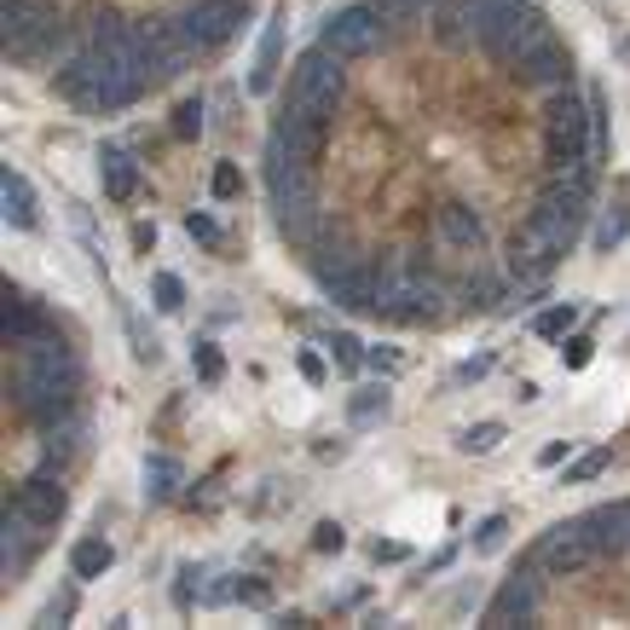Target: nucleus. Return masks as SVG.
<instances>
[{
	"mask_svg": "<svg viewBox=\"0 0 630 630\" xmlns=\"http://www.w3.org/2000/svg\"><path fill=\"white\" fill-rule=\"evenodd\" d=\"M619 58H625V64H630V41H625V47H619Z\"/></svg>",
	"mask_w": 630,
	"mask_h": 630,
	"instance_id": "nucleus-46",
	"label": "nucleus"
},
{
	"mask_svg": "<svg viewBox=\"0 0 630 630\" xmlns=\"http://www.w3.org/2000/svg\"><path fill=\"white\" fill-rule=\"evenodd\" d=\"M515 76H521L527 87H544V93H555V87H567V76H573V58H567V47H561L555 35H544V41H532V47L509 64Z\"/></svg>",
	"mask_w": 630,
	"mask_h": 630,
	"instance_id": "nucleus-8",
	"label": "nucleus"
},
{
	"mask_svg": "<svg viewBox=\"0 0 630 630\" xmlns=\"http://www.w3.org/2000/svg\"><path fill=\"white\" fill-rule=\"evenodd\" d=\"M0 30H7V58H41L53 41H64V18L47 0H7Z\"/></svg>",
	"mask_w": 630,
	"mask_h": 630,
	"instance_id": "nucleus-3",
	"label": "nucleus"
},
{
	"mask_svg": "<svg viewBox=\"0 0 630 630\" xmlns=\"http://www.w3.org/2000/svg\"><path fill=\"white\" fill-rule=\"evenodd\" d=\"M174 486H179V463L168 457V452H156V457H145V498H174Z\"/></svg>",
	"mask_w": 630,
	"mask_h": 630,
	"instance_id": "nucleus-22",
	"label": "nucleus"
},
{
	"mask_svg": "<svg viewBox=\"0 0 630 630\" xmlns=\"http://www.w3.org/2000/svg\"><path fill=\"white\" fill-rule=\"evenodd\" d=\"M590 561H601L596 550H590V538H584V527L573 521V527H555L544 544H538V567H544L550 578H573V573H584Z\"/></svg>",
	"mask_w": 630,
	"mask_h": 630,
	"instance_id": "nucleus-9",
	"label": "nucleus"
},
{
	"mask_svg": "<svg viewBox=\"0 0 630 630\" xmlns=\"http://www.w3.org/2000/svg\"><path fill=\"white\" fill-rule=\"evenodd\" d=\"M538 614V578H527V573H515V578H504V590L491 596V607H486V625H527Z\"/></svg>",
	"mask_w": 630,
	"mask_h": 630,
	"instance_id": "nucleus-12",
	"label": "nucleus"
},
{
	"mask_svg": "<svg viewBox=\"0 0 630 630\" xmlns=\"http://www.w3.org/2000/svg\"><path fill=\"white\" fill-rule=\"evenodd\" d=\"M544 117H550V163H561V168H590L596 117L584 110V99H573L567 87H555Z\"/></svg>",
	"mask_w": 630,
	"mask_h": 630,
	"instance_id": "nucleus-2",
	"label": "nucleus"
},
{
	"mask_svg": "<svg viewBox=\"0 0 630 630\" xmlns=\"http://www.w3.org/2000/svg\"><path fill=\"white\" fill-rule=\"evenodd\" d=\"M607 463H614V452H584L578 463H567V486H584V480H596Z\"/></svg>",
	"mask_w": 630,
	"mask_h": 630,
	"instance_id": "nucleus-29",
	"label": "nucleus"
},
{
	"mask_svg": "<svg viewBox=\"0 0 630 630\" xmlns=\"http://www.w3.org/2000/svg\"><path fill=\"white\" fill-rule=\"evenodd\" d=\"M35 527H41V521H30V515L18 509V504H7V515H0V573H7V578L35 555V544H41Z\"/></svg>",
	"mask_w": 630,
	"mask_h": 630,
	"instance_id": "nucleus-11",
	"label": "nucleus"
},
{
	"mask_svg": "<svg viewBox=\"0 0 630 630\" xmlns=\"http://www.w3.org/2000/svg\"><path fill=\"white\" fill-rule=\"evenodd\" d=\"M18 405H24V417L35 422V429H58V422H70L76 382H64V376H47V371L18 365Z\"/></svg>",
	"mask_w": 630,
	"mask_h": 630,
	"instance_id": "nucleus-4",
	"label": "nucleus"
},
{
	"mask_svg": "<svg viewBox=\"0 0 630 630\" xmlns=\"http://www.w3.org/2000/svg\"><path fill=\"white\" fill-rule=\"evenodd\" d=\"M202 133V104L197 99H179V110H174V140H197Z\"/></svg>",
	"mask_w": 630,
	"mask_h": 630,
	"instance_id": "nucleus-30",
	"label": "nucleus"
},
{
	"mask_svg": "<svg viewBox=\"0 0 630 630\" xmlns=\"http://www.w3.org/2000/svg\"><path fill=\"white\" fill-rule=\"evenodd\" d=\"M347 544V532H342V521H319V527H312V550H319V555H335V550H342Z\"/></svg>",
	"mask_w": 630,
	"mask_h": 630,
	"instance_id": "nucleus-34",
	"label": "nucleus"
},
{
	"mask_svg": "<svg viewBox=\"0 0 630 630\" xmlns=\"http://www.w3.org/2000/svg\"><path fill=\"white\" fill-rule=\"evenodd\" d=\"M232 596H237V584H232V578H214L209 590H202V601H209V607H220V601H232Z\"/></svg>",
	"mask_w": 630,
	"mask_h": 630,
	"instance_id": "nucleus-41",
	"label": "nucleus"
},
{
	"mask_svg": "<svg viewBox=\"0 0 630 630\" xmlns=\"http://www.w3.org/2000/svg\"><path fill=\"white\" fill-rule=\"evenodd\" d=\"M0 209H7V226H18V232L35 226V191L24 174H12V168L0 174Z\"/></svg>",
	"mask_w": 630,
	"mask_h": 630,
	"instance_id": "nucleus-18",
	"label": "nucleus"
},
{
	"mask_svg": "<svg viewBox=\"0 0 630 630\" xmlns=\"http://www.w3.org/2000/svg\"><path fill=\"white\" fill-rule=\"evenodd\" d=\"M440 237L452 243V250H475V243L486 237V226H480V214L468 209V202H445L440 209Z\"/></svg>",
	"mask_w": 630,
	"mask_h": 630,
	"instance_id": "nucleus-19",
	"label": "nucleus"
},
{
	"mask_svg": "<svg viewBox=\"0 0 630 630\" xmlns=\"http://www.w3.org/2000/svg\"><path fill=\"white\" fill-rule=\"evenodd\" d=\"M388 382H371V388H358L353 399H347V422H353V429H376V422L382 417H388Z\"/></svg>",
	"mask_w": 630,
	"mask_h": 630,
	"instance_id": "nucleus-20",
	"label": "nucleus"
},
{
	"mask_svg": "<svg viewBox=\"0 0 630 630\" xmlns=\"http://www.w3.org/2000/svg\"><path fill=\"white\" fill-rule=\"evenodd\" d=\"M371 7L382 12V24H411V18H422L434 0H371Z\"/></svg>",
	"mask_w": 630,
	"mask_h": 630,
	"instance_id": "nucleus-27",
	"label": "nucleus"
},
{
	"mask_svg": "<svg viewBox=\"0 0 630 630\" xmlns=\"http://www.w3.org/2000/svg\"><path fill=\"white\" fill-rule=\"evenodd\" d=\"M99 186L110 202H128L133 191H140V163H133L128 151H104L99 156Z\"/></svg>",
	"mask_w": 630,
	"mask_h": 630,
	"instance_id": "nucleus-17",
	"label": "nucleus"
},
{
	"mask_svg": "<svg viewBox=\"0 0 630 630\" xmlns=\"http://www.w3.org/2000/svg\"><path fill=\"white\" fill-rule=\"evenodd\" d=\"M382 41H388V30H382L376 7H342L324 24V47H335L342 58H371V53H382Z\"/></svg>",
	"mask_w": 630,
	"mask_h": 630,
	"instance_id": "nucleus-7",
	"label": "nucleus"
},
{
	"mask_svg": "<svg viewBox=\"0 0 630 630\" xmlns=\"http://www.w3.org/2000/svg\"><path fill=\"white\" fill-rule=\"evenodd\" d=\"M12 504L24 509L30 521H41V527H53L58 515H64V504H70V498H64V486H58L53 475H35V480H24V486H18V498H12Z\"/></svg>",
	"mask_w": 630,
	"mask_h": 630,
	"instance_id": "nucleus-15",
	"label": "nucleus"
},
{
	"mask_svg": "<svg viewBox=\"0 0 630 630\" xmlns=\"http://www.w3.org/2000/svg\"><path fill=\"white\" fill-rule=\"evenodd\" d=\"M561 342H567V347H561V365H567V371H584V365H590V335H561Z\"/></svg>",
	"mask_w": 630,
	"mask_h": 630,
	"instance_id": "nucleus-35",
	"label": "nucleus"
},
{
	"mask_svg": "<svg viewBox=\"0 0 630 630\" xmlns=\"http://www.w3.org/2000/svg\"><path fill=\"white\" fill-rule=\"evenodd\" d=\"M578 527H584V538H590V550L601 561H614V555L630 550V504H601V509L584 515Z\"/></svg>",
	"mask_w": 630,
	"mask_h": 630,
	"instance_id": "nucleus-10",
	"label": "nucleus"
},
{
	"mask_svg": "<svg viewBox=\"0 0 630 630\" xmlns=\"http://www.w3.org/2000/svg\"><path fill=\"white\" fill-rule=\"evenodd\" d=\"M110 561H117V550H110L104 538H81V544L70 550V573L87 584V578H104V573H110Z\"/></svg>",
	"mask_w": 630,
	"mask_h": 630,
	"instance_id": "nucleus-21",
	"label": "nucleus"
},
{
	"mask_svg": "<svg viewBox=\"0 0 630 630\" xmlns=\"http://www.w3.org/2000/svg\"><path fill=\"white\" fill-rule=\"evenodd\" d=\"M191 371L202 382H220V376H226V353H220L214 342H191Z\"/></svg>",
	"mask_w": 630,
	"mask_h": 630,
	"instance_id": "nucleus-24",
	"label": "nucleus"
},
{
	"mask_svg": "<svg viewBox=\"0 0 630 630\" xmlns=\"http://www.w3.org/2000/svg\"><path fill=\"white\" fill-rule=\"evenodd\" d=\"M151 296H156V312H179V307H186V284H179L174 273H156Z\"/></svg>",
	"mask_w": 630,
	"mask_h": 630,
	"instance_id": "nucleus-26",
	"label": "nucleus"
},
{
	"mask_svg": "<svg viewBox=\"0 0 630 630\" xmlns=\"http://www.w3.org/2000/svg\"><path fill=\"white\" fill-rule=\"evenodd\" d=\"M573 324H578V307L573 301H561V307H550V312H538V335H544V342H561V335H573Z\"/></svg>",
	"mask_w": 630,
	"mask_h": 630,
	"instance_id": "nucleus-23",
	"label": "nucleus"
},
{
	"mask_svg": "<svg viewBox=\"0 0 630 630\" xmlns=\"http://www.w3.org/2000/svg\"><path fill=\"white\" fill-rule=\"evenodd\" d=\"M70 614H76V590H58L47 607H41V625H64Z\"/></svg>",
	"mask_w": 630,
	"mask_h": 630,
	"instance_id": "nucleus-38",
	"label": "nucleus"
},
{
	"mask_svg": "<svg viewBox=\"0 0 630 630\" xmlns=\"http://www.w3.org/2000/svg\"><path fill=\"white\" fill-rule=\"evenodd\" d=\"M296 365H301L307 382H324V358H319V353H296Z\"/></svg>",
	"mask_w": 630,
	"mask_h": 630,
	"instance_id": "nucleus-42",
	"label": "nucleus"
},
{
	"mask_svg": "<svg viewBox=\"0 0 630 630\" xmlns=\"http://www.w3.org/2000/svg\"><path fill=\"white\" fill-rule=\"evenodd\" d=\"M468 301L498 307V278H491V273H475V278H468Z\"/></svg>",
	"mask_w": 630,
	"mask_h": 630,
	"instance_id": "nucleus-39",
	"label": "nucleus"
},
{
	"mask_svg": "<svg viewBox=\"0 0 630 630\" xmlns=\"http://www.w3.org/2000/svg\"><path fill=\"white\" fill-rule=\"evenodd\" d=\"M486 365H491V358H468V365H463L457 376H463V382H480V376H486Z\"/></svg>",
	"mask_w": 630,
	"mask_h": 630,
	"instance_id": "nucleus-43",
	"label": "nucleus"
},
{
	"mask_svg": "<svg viewBox=\"0 0 630 630\" xmlns=\"http://www.w3.org/2000/svg\"><path fill=\"white\" fill-rule=\"evenodd\" d=\"M619 237H625V209H607L601 226H596V250H614Z\"/></svg>",
	"mask_w": 630,
	"mask_h": 630,
	"instance_id": "nucleus-36",
	"label": "nucleus"
},
{
	"mask_svg": "<svg viewBox=\"0 0 630 630\" xmlns=\"http://www.w3.org/2000/svg\"><path fill=\"white\" fill-rule=\"evenodd\" d=\"M457 445H463V452H475V457L498 452V445H504V422H475V429H468Z\"/></svg>",
	"mask_w": 630,
	"mask_h": 630,
	"instance_id": "nucleus-25",
	"label": "nucleus"
},
{
	"mask_svg": "<svg viewBox=\"0 0 630 630\" xmlns=\"http://www.w3.org/2000/svg\"><path fill=\"white\" fill-rule=\"evenodd\" d=\"M243 18H250V0H191V7L174 18V30L186 35L197 53H209V47H220V41L237 35Z\"/></svg>",
	"mask_w": 630,
	"mask_h": 630,
	"instance_id": "nucleus-6",
	"label": "nucleus"
},
{
	"mask_svg": "<svg viewBox=\"0 0 630 630\" xmlns=\"http://www.w3.org/2000/svg\"><path fill=\"white\" fill-rule=\"evenodd\" d=\"M504 532H509V521H504V515H486V521L475 527V550H480V555L504 550Z\"/></svg>",
	"mask_w": 630,
	"mask_h": 630,
	"instance_id": "nucleus-31",
	"label": "nucleus"
},
{
	"mask_svg": "<svg viewBox=\"0 0 630 630\" xmlns=\"http://www.w3.org/2000/svg\"><path fill=\"white\" fill-rule=\"evenodd\" d=\"M209 191H214L220 202H232V197L243 191V174H237V163H220V168H214V179H209Z\"/></svg>",
	"mask_w": 630,
	"mask_h": 630,
	"instance_id": "nucleus-32",
	"label": "nucleus"
},
{
	"mask_svg": "<svg viewBox=\"0 0 630 630\" xmlns=\"http://www.w3.org/2000/svg\"><path fill=\"white\" fill-rule=\"evenodd\" d=\"M330 353H335V365H342V371H358V365H365V342H358L353 330H342V335H335V342H330Z\"/></svg>",
	"mask_w": 630,
	"mask_h": 630,
	"instance_id": "nucleus-28",
	"label": "nucleus"
},
{
	"mask_svg": "<svg viewBox=\"0 0 630 630\" xmlns=\"http://www.w3.org/2000/svg\"><path fill=\"white\" fill-rule=\"evenodd\" d=\"M475 30H480V47L498 64H515L532 41L550 35L544 12L532 0H475Z\"/></svg>",
	"mask_w": 630,
	"mask_h": 630,
	"instance_id": "nucleus-1",
	"label": "nucleus"
},
{
	"mask_svg": "<svg viewBox=\"0 0 630 630\" xmlns=\"http://www.w3.org/2000/svg\"><path fill=\"white\" fill-rule=\"evenodd\" d=\"M342 87H347V58L335 53V47H324V41H319V47H307L296 58V70H289V93L312 99V104H330L335 110Z\"/></svg>",
	"mask_w": 630,
	"mask_h": 630,
	"instance_id": "nucleus-5",
	"label": "nucleus"
},
{
	"mask_svg": "<svg viewBox=\"0 0 630 630\" xmlns=\"http://www.w3.org/2000/svg\"><path fill=\"white\" fill-rule=\"evenodd\" d=\"M237 601H250V607H273V584H266V578H237Z\"/></svg>",
	"mask_w": 630,
	"mask_h": 630,
	"instance_id": "nucleus-37",
	"label": "nucleus"
},
{
	"mask_svg": "<svg viewBox=\"0 0 630 630\" xmlns=\"http://www.w3.org/2000/svg\"><path fill=\"white\" fill-rule=\"evenodd\" d=\"M371 555H376V561H405V544H376Z\"/></svg>",
	"mask_w": 630,
	"mask_h": 630,
	"instance_id": "nucleus-45",
	"label": "nucleus"
},
{
	"mask_svg": "<svg viewBox=\"0 0 630 630\" xmlns=\"http://www.w3.org/2000/svg\"><path fill=\"white\" fill-rule=\"evenodd\" d=\"M561 457H567V445H561V440H555V445H544V452H538V463H544V468H555Z\"/></svg>",
	"mask_w": 630,
	"mask_h": 630,
	"instance_id": "nucleus-44",
	"label": "nucleus"
},
{
	"mask_svg": "<svg viewBox=\"0 0 630 630\" xmlns=\"http://www.w3.org/2000/svg\"><path fill=\"white\" fill-rule=\"evenodd\" d=\"M278 53H284V12L261 30V53H255V70H250V93H273V87H278Z\"/></svg>",
	"mask_w": 630,
	"mask_h": 630,
	"instance_id": "nucleus-16",
	"label": "nucleus"
},
{
	"mask_svg": "<svg viewBox=\"0 0 630 630\" xmlns=\"http://www.w3.org/2000/svg\"><path fill=\"white\" fill-rule=\"evenodd\" d=\"M365 365H371L376 376H394V371H399V353H394V347H371Z\"/></svg>",
	"mask_w": 630,
	"mask_h": 630,
	"instance_id": "nucleus-40",
	"label": "nucleus"
},
{
	"mask_svg": "<svg viewBox=\"0 0 630 630\" xmlns=\"http://www.w3.org/2000/svg\"><path fill=\"white\" fill-rule=\"evenodd\" d=\"M0 330H7V342H12V347L41 342V335H53V330H47V312H41L30 296H18L12 284H7V301H0Z\"/></svg>",
	"mask_w": 630,
	"mask_h": 630,
	"instance_id": "nucleus-14",
	"label": "nucleus"
},
{
	"mask_svg": "<svg viewBox=\"0 0 630 630\" xmlns=\"http://www.w3.org/2000/svg\"><path fill=\"white\" fill-rule=\"evenodd\" d=\"M429 24H434V35H440V47H452V53H463L468 41H480V30H475V0H434V7H429Z\"/></svg>",
	"mask_w": 630,
	"mask_h": 630,
	"instance_id": "nucleus-13",
	"label": "nucleus"
},
{
	"mask_svg": "<svg viewBox=\"0 0 630 630\" xmlns=\"http://www.w3.org/2000/svg\"><path fill=\"white\" fill-rule=\"evenodd\" d=\"M186 232L202 243V250H220V220L214 214H186Z\"/></svg>",
	"mask_w": 630,
	"mask_h": 630,
	"instance_id": "nucleus-33",
	"label": "nucleus"
}]
</instances>
